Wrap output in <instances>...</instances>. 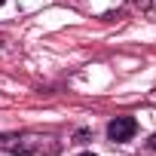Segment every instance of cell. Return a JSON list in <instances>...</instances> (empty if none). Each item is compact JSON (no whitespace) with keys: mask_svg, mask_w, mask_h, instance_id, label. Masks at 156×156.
Listing matches in <instances>:
<instances>
[{"mask_svg":"<svg viewBox=\"0 0 156 156\" xmlns=\"http://www.w3.org/2000/svg\"><path fill=\"white\" fill-rule=\"evenodd\" d=\"M135 132H138L135 116H116V119H110V122H107V138H110V141H116V144L132 141V138H135Z\"/></svg>","mask_w":156,"mask_h":156,"instance_id":"obj_1","label":"cell"},{"mask_svg":"<svg viewBox=\"0 0 156 156\" xmlns=\"http://www.w3.org/2000/svg\"><path fill=\"white\" fill-rule=\"evenodd\" d=\"M138 6H144V9H147V6H150V0H138Z\"/></svg>","mask_w":156,"mask_h":156,"instance_id":"obj_2","label":"cell"},{"mask_svg":"<svg viewBox=\"0 0 156 156\" xmlns=\"http://www.w3.org/2000/svg\"><path fill=\"white\" fill-rule=\"evenodd\" d=\"M80 156H95V153H80Z\"/></svg>","mask_w":156,"mask_h":156,"instance_id":"obj_3","label":"cell"},{"mask_svg":"<svg viewBox=\"0 0 156 156\" xmlns=\"http://www.w3.org/2000/svg\"><path fill=\"white\" fill-rule=\"evenodd\" d=\"M0 3H3V0H0Z\"/></svg>","mask_w":156,"mask_h":156,"instance_id":"obj_4","label":"cell"}]
</instances>
